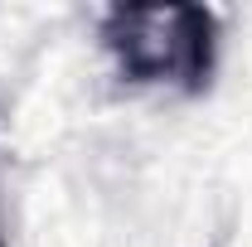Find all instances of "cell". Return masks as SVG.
<instances>
[{
  "mask_svg": "<svg viewBox=\"0 0 252 247\" xmlns=\"http://www.w3.org/2000/svg\"><path fill=\"white\" fill-rule=\"evenodd\" d=\"M102 49L131 88L204 93L219 68V15L209 5H107Z\"/></svg>",
  "mask_w": 252,
  "mask_h": 247,
  "instance_id": "obj_1",
  "label": "cell"
},
{
  "mask_svg": "<svg viewBox=\"0 0 252 247\" xmlns=\"http://www.w3.org/2000/svg\"><path fill=\"white\" fill-rule=\"evenodd\" d=\"M0 247H10V243H5V228H0Z\"/></svg>",
  "mask_w": 252,
  "mask_h": 247,
  "instance_id": "obj_2",
  "label": "cell"
}]
</instances>
